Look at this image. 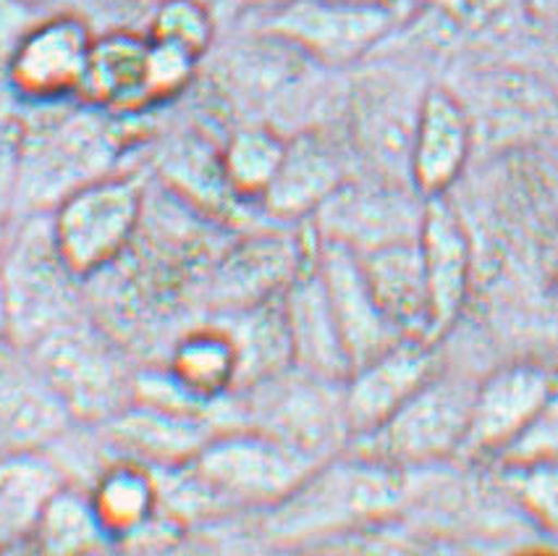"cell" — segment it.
<instances>
[{
  "instance_id": "cell-32",
  "label": "cell",
  "mask_w": 558,
  "mask_h": 556,
  "mask_svg": "<svg viewBox=\"0 0 558 556\" xmlns=\"http://www.w3.org/2000/svg\"><path fill=\"white\" fill-rule=\"evenodd\" d=\"M213 35L216 24L203 0H160L147 29L150 40L173 45L194 58H203L210 50Z\"/></svg>"
},
{
  "instance_id": "cell-22",
  "label": "cell",
  "mask_w": 558,
  "mask_h": 556,
  "mask_svg": "<svg viewBox=\"0 0 558 556\" xmlns=\"http://www.w3.org/2000/svg\"><path fill=\"white\" fill-rule=\"evenodd\" d=\"M315 237L304 242L294 234H263L244 242L223 261L220 289L231 310L276 300L313 263Z\"/></svg>"
},
{
  "instance_id": "cell-7",
  "label": "cell",
  "mask_w": 558,
  "mask_h": 556,
  "mask_svg": "<svg viewBox=\"0 0 558 556\" xmlns=\"http://www.w3.org/2000/svg\"><path fill=\"white\" fill-rule=\"evenodd\" d=\"M396 24L378 0H283L257 11V35L330 69L362 61Z\"/></svg>"
},
{
  "instance_id": "cell-15",
  "label": "cell",
  "mask_w": 558,
  "mask_h": 556,
  "mask_svg": "<svg viewBox=\"0 0 558 556\" xmlns=\"http://www.w3.org/2000/svg\"><path fill=\"white\" fill-rule=\"evenodd\" d=\"M420 252H423L427 289L433 307V341L444 339L453 323L462 318L470 300L475 252L459 213L444 197H430L420 226Z\"/></svg>"
},
{
  "instance_id": "cell-41",
  "label": "cell",
  "mask_w": 558,
  "mask_h": 556,
  "mask_svg": "<svg viewBox=\"0 0 558 556\" xmlns=\"http://www.w3.org/2000/svg\"><path fill=\"white\" fill-rule=\"evenodd\" d=\"M24 3H50V0H24Z\"/></svg>"
},
{
  "instance_id": "cell-27",
  "label": "cell",
  "mask_w": 558,
  "mask_h": 556,
  "mask_svg": "<svg viewBox=\"0 0 558 556\" xmlns=\"http://www.w3.org/2000/svg\"><path fill=\"white\" fill-rule=\"evenodd\" d=\"M61 486V478L37 451L0 457V546L29 541L43 507Z\"/></svg>"
},
{
  "instance_id": "cell-12",
  "label": "cell",
  "mask_w": 558,
  "mask_h": 556,
  "mask_svg": "<svg viewBox=\"0 0 558 556\" xmlns=\"http://www.w3.org/2000/svg\"><path fill=\"white\" fill-rule=\"evenodd\" d=\"M556 389L558 371L541 362H511L477 380L470 428L459 457L496 462L522 436Z\"/></svg>"
},
{
  "instance_id": "cell-5",
  "label": "cell",
  "mask_w": 558,
  "mask_h": 556,
  "mask_svg": "<svg viewBox=\"0 0 558 556\" xmlns=\"http://www.w3.org/2000/svg\"><path fill=\"white\" fill-rule=\"evenodd\" d=\"M242 391H246V428L268 433L317 462L341 455L352 444L339 380L289 367Z\"/></svg>"
},
{
  "instance_id": "cell-18",
  "label": "cell",
  "mask_w": 558,
  "mask_h": 556,
  "mask_svg": "<svg viewBox=\"0 0 558 556\" xmlns=\"http://www.w3.org/2000/svg\"><path fill=\"white\" fill-rule=\"evenodd\" d=\"M281 305L289 328L294 367L310 373V376L343 384L352 373V358H349L347 341H343L341 326L336 321L315 257L289 283L287 292L281 294Z\"/></svg>"
},
{
  "instance_id": "cell-2",
  "label": "cell",
  "mask_w": 558,
  "mask_h": 556,
  "mask_svg": "<svg viewBox=\"0 0 558 556\" xmlns=\"http://www.w3.org/2000/svg\"><path fill=\"white\" fill-rule=\"evenodd\" d=\"M404 501L407 470L347 449L317 464L287 499L265 509L263 530L281 543L339 539L388 520Z\"/></svg>"
},
{
  "instance_id": "cell-1",
  "label": "cell",
  "mask_w": 558,
  "mask_h": 556,
  "mask_svg": "<svg viewBox=\"0 0 558 556\" xmlns=\"http://www.w3.org/2000/svg\"><path fill=\"white\" fill-rule=\"evenodd\" d=\"M317 459L291 449L255 428L216 433L190 464L166 473L177 475L173 494H160L171 515L207 517L229 509H270L317 468Z\"/></svg>"
},
{
  "instance_id": "cell-4",
  "label": "cell",
  "mask_w": 558,
  "mask_h": 556,
  "mask_svg": "<svg viewBox=\"0 0 558 556\" xmlns=\"http://www.w3.org/2000/svg\"><path fill=\"white\" fill-rule=\"evenodd\" d=\"M477 380L440 371L396 415L349 449L399 470H420L462 455Z\"/></svg>"
},
{
  "instance_id": "cell-3",
  "label": "cell",
  "mask_w": 558,
  "mask_h": 556,
  "mask_svg": "<svg viewBox=\"0 0 558 556\" xmlns=\"http://www.w3.org/2000/svg\"><path fill=\"white\" fill-rule=\"evenodd\" d=\"M35 108L45 113L24 129L14 155L16 197L32 208L56 210L71 192L106 177L119 153V134L108 113L93 106Z\"/></svg>"
},
{
  "instance_id": "cell-28",
  "label": "cell",
  "mask_w": 558,
  "mask_h": 556,
  "mask_svg": "<svg viewBox=\"0 0 558 556\" xmlns=\"http://www.w3.org/2000/svg\"><path fill=\"white\" fill-rule=\"evenodd\" d=\"M171 376L199 404H213L236 389L239 354L223 328H203L179 341L168 362Z\"/></svg>"
},
{
  "instance_id": "cell-6",
  "label": "cell",
  "mask_w": 558,
  "mask_h": 556,
  "mask_svg": "<svg viewBox=\"0 0 558 556\" xmlns=\"http://www.w3.org/2000/svg\"><path fill=\"white\" fill-rule=\"evenodd\" d=\"M27 349L45 384L74 420L106 425L134 402L136 376L97 331L69 321Z\"/></svg>"
},
{
  "instance_id": "cell-33",
  "label": "cell",
  "mask_w": 558,
  "mask_h": 556,
  "mask_svg": "<svg viewBox=\"0 0 558 556\" xmlns=\"http://www.w3.org/2000/svg\"><path fill=\"white\" fill-rule=\"evenodd\" d=\"M150 45L153 48L150 76H147V100H150V108H155L173 100L177 95H181L190 87L199 58L190 56L186 50L173 48V45H163L155 40H150Z\"/></svg>"
},
{
  "instance_id": "cell-17",
  "label": "cell",
  "mask_w": 558,
  "mask_h": 556,
  "mask_svg": "<svg viewBox=\"0 0 558 556\" xmlns=\"http://www.w3.org/2000/svg\"><path fill=\"white\" fill-rule=\"evenodd\" d=\"M71 420L29 354L19 358L9 345L0 349V457L40 451Z\"/></svg>"
},
{
  "instance_id": "cell-23",
  "label": "cell",
  "mask_w": 558,
  "mask_h": 556,
  "mask_svg": "<svg viewBox=\"0 0 558 556\" xmlns=\"http://www.w3.org/2000/svg\"><path fill=\"white\" fill-rule=\"evenodd\" d=\"M375 300L396 334L433 341V307L423 252L417 239L388 244L360 255Z\"/></svg>"
},
{
  "instance_id": "cell-10",
  "label": "cell",
  "mask_w": 558,
  "mask_h": 556,
  "mask_svg": "<svg viewBox=\"0 0 558 556\" xmlns=\"http://www.w3.org/2000/svg\"><path fill=\"white\" fill-rule=\"evenodd\" d=\"M427 200L412 184L393 179L354 181L336 192L315 213V239L367 255L420 237Z\"/></svg>"
},
{
  "instance_id": "cell-31",
  "label": "cell",
  "mask_w": 558,
  "mask_h": 556,
  "mask_svg": "<svg viewBox=\"0 0 558 556\" xmlns=\"http://www.w3.org/2000/svg\"><path fill=\"white\" fill-rule=\"evenodd\" d=\"M506 494L545 535L558 539V459L498 464Z\"/></svg>"
},
{
  "instance_id": "cell-19",
  "label": "cell",
  "mask_w": 558,
  "mask_h": 556,
  "mask_svg": "<svg viewBox=\"0 0 558 556\" xmlns=\"http://www.w3.org/2000/svg\"><path fill=\"white\" fill-rule=\"evenodd\" d=\"M106 431L108 442L123 459L147 464L160 473L190 464L216 436L205 415L142 402H132L121 415L108 420Z\"/></svg>"
},
{
  "instance_id": "cell-11",
  "label": "cell",
  "mask_w": 558,
  "mask_h": 556,
  "mask_svg": "<svg viewBox=\"0 0 558 556\" xmlns=\"http://www.w3.org/2000/svg\"><path fill=\"white\" fill-rule=\"evenodd\" d=\"M93 43L87 22L74 14L35 24L24 32L5 63L11 89L32 108L80 98Z\"/></svg>"
},
{
  "instance_id": "cell-37",
  "label": "cell",
  "mask_w": 558,
  "mask_h": 556,
  "mask_svg": "<svg viewBox=\"0 0 558 556\" xmlns=\"http://www.w3.org/2000/svg\"><path fill=\"white\" fill-rule=\"evenodd\" d=\"M537 22L558 24V0H524Z\"/></svg>"
},
{
  "instance_id": "cell-20",
  "label": "cell",
  "mask_w": 558,
  "mask_h": 556,
  "mask_svg": "<svg viewBox=\"0 0 558 556\" xmlns=\"http://www.w3.org/2000/svg\"><path fill=\"white\" fill-rule=\"evenodd\" d=\"M349 177L347 158L320 132H302L287 142L278 177L265 192L263 208L283 223L313 218Z\"/></svg>"
},
{
  "instance_id": "cell-35",
  "label": "cell",
  "mask_w": 558,
  "mask_h": 556,
  "mask_svg": "<svg viewBox=\"0 0 558 556\" xmlns=\"http://www.w3.org/2000/svg\"><path fill=\"white\" fill-rule=\"evenodd\" d=\"M430 3H436L440 14H446L462 27H483L496 14L501 0H430Z\"/></svg>"
},
{
  "instance_id": "cell-14",
  "label": "cell",
  "mask_w": 558,
  "mask_h": 556,
  "mask_svg": "<svg viewBox=\"0 0 558 556\" xmlns=\"http://www.w3.org/2000/svg\"><path fill=\"white\" fill-rule=\"evenodd\" d=\"M475 126L459 98L444 87L425 89L409 147V184L425 200L444 197L470 160Z\"/></svg>"
},
{
  "instance_id": "cell-34",
  "label": "cell",
  "mask_w": 558,
  "mask_h": 556,
  "mask_svg": "<svg viewBox=\"0 0 558 556\" xmlns=\"http://www.w3.org/2000/svg\"><path fill=\"white\" fill-rule=\"evenodd\" d=\"M541 459H558V389L550 394V399L532 418V423L522 431V436L496 462L514 464L541 462Z\"/></svg>"
},
{
  "instance_id": "cell-38",
  "label": "cell",
  "mask_w": 558,
  "mask_h": 556,
  "mask_svg": "<svg viewBox=\"0 0 558 556\" xmlns=\"http://www.w3.org/2000/svg\"><path fill=\"white\" fill-rule=\"evenodd\" d=\"M11 345V305L9 294H5L3 276H0V349Z\"/></svg>"
},
{
  "instance_id": "cell-26",
  "label": "cell",
  "mask_w": 558,
  "mask_h": 556,
  "mask_svg": "<svg viewBox=\"0 0 558 556\" xmlns=\"http://www.w3.org/2000/svg\"><path fill=\"white\" fill-rule=\"evenodd\" d=\"M231 313V328L223 326V331L231 336L239 354L236 389L255 386L294 367L281 297Z\"/></svg>"
},
{
  "instance_id": "cell-13",
  "label": "cell",
  "mask_w": 558,
  "mask_h": 556,
  "mask_svg": "<svg viewBox=\"0 0 558 556\" xmlns=\"http://www.w3.org/2000/svg\"><path fill=\"white\" fill-rule=\"evenodd\" d=\"M438 371V341L427 339H399L356 365L343 380L352 444L386 425Z\"/></svg>"
},
{
  "instance_id": "cell-30",
  "label": "cell",
  "mask_w": 558,
  "mask_h": 556,
  "mask_svg": "<svg viewBox=\"0 0 558 556\" xmlns=\"http://www.w3.org/2000/svg\"><path fill=\"white\" fill-rule=\"evenodd\" d=\"M287 142L268 126H244L220 153V171L233 197L263 203L287 155Z\"/></svg>"
},
{
  "instance_id": "cell-24",
  "label": "cell",
  "mask_w": 558,
  "mask_h": 556,
  "mask_svg": "<svg viewBox=\"0 0 558 556\" xmlns=\"http://www.w3.org/2000/svg\"><path fill=\"white\" fill-rule=\"evenodd\" d=\"M420 100L409 106L404 93L391 87V82H373L356 98V142L383 179L401 181L396 173H404L409 181V147Z\"/></svg>"
},
{
  "instance_id": "cell-16",
  "label": "cell",
  "mask_w": 558,
  "mask_h": 556,
  "mask_svg": "<svg viewBox=\"0 0 558 556\" xmlns=\"http://www.w3.org/2000/svg\"><path fill=\"white\" fill-rule=\"evenodd\" d=\"M315 263L328 289L343 341H347L352 371L362 362L373 360L383 349L404 339V336L396 334V328L388 323L386 313L375 300L365 265L356 252L315 239Z\"/></svg>"
},
{
  "instance_id": "cell-29",
  "label": "cell",
  "mask_w": 558,
  "mask_h": 556,
  "mask_svg": "<svg viewBox=\"0 0 558 556\" xmlns=\"http://www.w3.org/2000/svg\"><path fill=\"white\" fill-rule=\"evenodd\" d=\"M29 541L45 554H93L113 546L97 520L89 494L66 486L45 504Z\"/></svg>"
},
{
  "instance_id": "cell-36",
  "label": "cell",
  "mask_w": 558,
  "mask_h": 556,
  "mask_svg": "<svg viewBox=\"0 0 558 556\" xmlns=\"http://www.w3.org/2000/svg\"><path fill=\"white\" fill-rule=\"evenodd\" d=\"M16 200V166L14 158H5L0 160V257L9 247V229Z\"/></svg>"
},
{
  "instance_id": "cell-40",
  "label": "cell",
  "mask_w": 558,
  "mask_h": 556,
  "mask_svg": "<svg viewBox=\"0 0 558 556\" xmlns=\"http://www.w3.org/2000/svg\"><path fill=\"white\" fill-rule=\"evenodd\" d=\"M231 3H239V5H246V9H268V5H276V3H283V0H231Z\"/></svg>"
},
{
  "instance_id": "cell-42",
  "label": "cell",
  "mask_w": 558,
  "mask_h": 556,
  "mask_svg": "<svg viewBox=\"0 0 558 556\" xmlns=\"http://www.w3.org/2000/svg\"><path fill=\"white\" fill-rule=\"evenodd\" d=\"M378 3H380V0H378Z\"/></svg>"
},
{
  "instance_id": "cell-8",
  "label": "cell",
  "mask_w": 558,
  "mask_h": 556,
  "mask_svg": "<svg viewBox=\"0 0 558 556\" xmlns=\"http://www.w3.org/2000/svg\"><path fill=\"white\" fill-rule=\"evenodd\" d=\"M145 210V192L134 177L89 181L53 210V237L76 278H89L116 263L134 242Z\"/></svg>"
},
{
  "instance_id": "cell-21",
  "label": "cell",
  "mask_w": 558,
  "mask_h": 556,
  "mask_svg": "<svg viewBox=\"0 0 558 556\" xmlns=\"http://www.w3.org/2000/svg\"><path fill=\"white\" fill-rule=\"evenodd\" d=\"M150 37L136 32H108L95 37L89 50L80 100L110 116H136L150 111L147 76H150Z\"/></svg>"
},
{
  "instance_id": "cell-9",
  "label": "cell",
  "mask_w": 558,
  "mask_h": 556,
  "mask_svg": "<svg viewBox=\"0 0 558 556\" xmlns=\"http://www.w3.org/2000/svg\"><path fill=\"white\" fill-rule=\"evenodd\" d=\"M0 276L11 305V345L32 347L71 321L69 281L76 276L63 263L50 223L35 221L19 231L0 257Z\"/></svg>"
},
{
  "instance_id": "cell-39",
  "label": "cell",
  "mask_w": 558,
  "mask_h": 556,
  "mask_svg": "<svg viewBox=\"0 0 558 556\" xmlns=\"http://www.w3.org/2000/svg\"><path fill=\"white\" fill-rule=\"evenodd\" d=\"M380 3L391 11L396 22H407L409 16L417 14L420 5H423L425 0H380Z\"/></svg>"
},
{
  "instance_id": "cell-25",
  "label": "cell",
  "mask_w": 558,
  "mask_h": 556,
  "mask_svg": "<svg viewBox=\"0 0 558 556\" xmlns=\"http://www.w3.org/2000/svg\"><path fill=\"white\" fill-rule=\"evenodd\" d=\"M89 499L108 539L129 543L160 515V481L147 464L121 459L97 478Z\"/></svg>"
}]
</instances>
